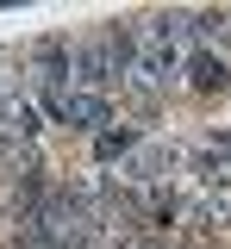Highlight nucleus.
Wrapping results in <instances>:
<instances>
[{
  "label": "nucleus",
  "mask_w": 231,
  "mask_h": 249,
  "mask_svg": "<svg viewBox=\"0 0 231 249\" xmlns=\"http://www.w3.org/2000/svg\"><path fill=\"white\" fill-rule=\"evenodd\" d=\"M181 81H188L194 93H212V88H231V69H225V56H219L212 44H200L194 56L181 62Z\"/></svg>",
  "instance_id": "1"
},
{
  "label": "nucleus",
  "mask_w": 231,
  "mask_h": 249,
  "mask_svg": "<svg viewBox=\"0 0 231 249\" xmlns=\"http://www.w3.org/2000/svg\"><path fill=\"white\" fill-rule=\"evenodd\" d=\"M94 156H100V162H125V156H137V131H125V124H119V131H100V137H94Z\"/></svg>",
  "instance_id": "2"
}]
</instances>
